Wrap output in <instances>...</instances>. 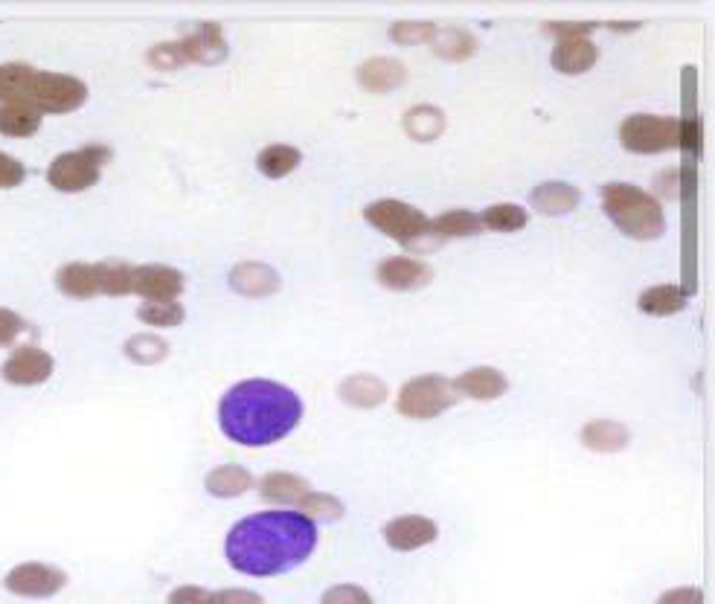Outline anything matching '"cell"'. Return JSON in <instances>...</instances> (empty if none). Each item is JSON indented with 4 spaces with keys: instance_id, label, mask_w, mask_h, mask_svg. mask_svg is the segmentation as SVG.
I'll list each match as a JSON object with an SVG mask.
<instances>
[{
    "instance_id": "29",
    "label": "cell",
    "mask_w": 715,
    "mask_h": 604,
    "mask_svg": "<svg viewBox=\"0 0 715 604\" xmlns=\"http://www.w3.org/2000/svg\"><path fill=\"white\" fill-rule=\"evenodd\" d=\"M480 230H483L480 218L469 209H448V213L430 222V236L434 239H466V236H474Z\"/></svg>"
},
{
    "instance_id": "39",
    "label": "cell",
    "mask_w": 715,
    "mask_h": 604,
    "mask_svg": "<svg viewBox=\"0 0 715 604\" xmlns=\"http://www.w3.org/2000/svg\"><path fill=\"white\" fill-rule=\"evenodd\" d=\"M26 320L12 309H0V349L15 346V341L26 332Z\"/></svg>"
},
{
    "instance_id": "4",
    "label": "cell",
    "mask_w": 715,
    "mask_h": 604,
    "mask_svg": "<svg viewBox=\"0 0 715 604\" xmlns=\"http://www.w3.org/2000/svg\"><path fill=\"white\" fill-rule=\"evenodd\" d=\"M602 207L628 239L652 241L666 230L660 201L634 183H608L602 190Z\"/></svg>"
},
{
    "instance_id": "18",
    "label": "cell",
    "mask_w": 715,
    "mask_h": 604,
    "mask_svg": "<svg viewBox=\"0 0 715 604\" xmlns=\"http://www.w3.org/2000/svg\"><path fill=\"white\" fill-rule=\"evenodd\" d=\"M169 604H265L254 590H204L199 584H181L169 593Z\"/></svg>"
},
{
    "instance_id": "40",
    "label": "cell",
    "mask_w": 715,
    "mask_h": 604,
    "mask_svg": "<svg viewBox=\"0 0 715 604\" xmlns=\"http://www.w3.org/2000/svg\"><path fill=\"white\" fill-rule=\"evenodd\" d=\"M26 177V169L21 166V160L9 158L7 151H0V190H15Z\"/></svg>"
},
{
    "instance_id": "2",
    "label": "cell",
    "mask_w": 715,
    "mask_h": 604,
    "mask_svg": "<svg viewBox=\"0 0 715 604\" xmlns=\"http://www.w3.org/2000/svg\"><path fill=\"white\" fill-rule=\"evenodd\" d=\"M302 419V398L268 378L233 384L218 401V428L242 447H268L286 439Z\"/></svg>"
},
{
    "instance_id": "8",
    "label": "cell",
    "mask_w": 715,
    "mask_h": 604,
    "mask_svg": "<svg viewBox=\"0 0 715 604\" xmlns=\"http://www.w3.org/2000/svg\"><path fill=\"white\" fill-rule=\"evenodd\" d=\"M364 218L402 247H419L425 236H430V218L421 209L410 207L405 201L382 198L364 209Z\"/></svg>"
},
{
    "instance_id": "35",
    "label": "cell",
    "mask_w": 715,
    "mask_h": 604,
    "mask_svg": "<svg viewBox=\"0 0 715 604\" xmlns=\"http://www.w3.org/2000/svg\"><path fill=\"white\" fill-rule=\"evenodd\" d=\"M297 511L306 517H320V520H338V517L343 515V503L338 500V497H332V494H323V492H309L306 494V500L297 506Z\"/></svg>"
},
{
    "instance_id": "41",
    "label": "cell",
    "mask_w": 715,
    "mask_h": 604,
    "mask_svg": "<svg viewBox=\"0 0 715 604\" xmlns=\"http://www.w3.org/2000/svg\"><path fill=\"white\" fill-rule=\"evenodd\" d=\"M658 604H704V590L701 587H672L658 598Z\"/></svg>"
},
{
    "instance_id": "13",
    "label": "cell",
    "mask_w": 715,
    "mask_h": 604,
    "mask_svg": "<svg viewBox=\"0 0 715 604\" xmlns=\"http://www.w3.org/2000/svg\"><path fill=\"white\" fill-rule=\"evenodd\" d=\"M375 279L389 291H419L434 279V268L414 256H389L375 268Z\"/></svg>"
},
{
    "instance_id": "28",
    "label": "cell",
    "mask_w": 715,
    "mask_h": 604,
    "mask_svg": "<svg viewBox=\"0 0 715 604\" xmlns=\"http://www.w3.org/2000/svg\"><path fill=\"white\" fill-rule=\"evenodd\" d=\"M405 131L419 143H430L446 131V114L434 105H416L405 114Z\"/></svg>"
},
{
    "instance_id": "27",
    "label": "cell",
    "mask_w": 715,
    "mask_h": 604,
    "mask_svg": "<svg viewBox=\"0 0 715 604\" xmlns=\"http://www.w3.org/2000/svg\"><path fill=\"white\" fill-rule=\"evenodd\" d=\"M430 47L446 62H466V58H471L477 53V39L469 30L446 26V30H437V35L430 39Z\"/></svg>"
},
{
    "instance_id": "32",
    "label": "cell",
    "mask_w": 715,
    "mask_h": 604,
    "mask_svg": "<svg viewBox=\"0 0 715 604\" xmlns=\"http://www.w3.org/2000/svg\"><path fill=\"white\" fill-rule=\"evenodd\" d=\"M41 128V114L24 105H0V134L32 137Z\"/></svg>"
},
{
    "instance_id": "34",
    "label": "cell",
    "mask_w": 715,
    "mask_h": 604,
    "mask_svg": "<svg viewBox=\"0 0 715 604\" xmlns=\"http://www.w3.org/2000/svg\"><path fill=\"white\" fill-rule=\"evenodd\" d=\"M137 320L149 328H175L186 320V311L178 300L172 302H143L137 309Z\"/></svg>"
},
{
    "instance_id": "23",
    "label": "cell",
    "mask_w": 715,
    "mask_h": 604,
    "mask_svg": "<svg viewBox=\"0 0 715 604\" xmlns=\"http://www.w3.org/2000/svg\"><path fill=\"white\" fill-rule=\"evenodd\" d=\"M579 442L588 451L594 453H617L622 447H628L631 442V433H628L626 424L611 422V419H594L581 428Z\"/></svg>"
},
{
    "instance_id": "10",
    "label": "cell",
    "mask_w": 715,
    "mask_h": 604,
    "mask_svg": "<svg viewBox=\"0 0 715 604\" xmlns=\"http://www.w3.org/2000/svg\"><path fill=\"white\" fill-rule=\"evenodd\" d=\"M3 587L18 598H53L67 587V573L47 561H21L3 575Z\"/></svg>"
},
{
    "instance_id": "17",
    "label": "cell",
    "mask_w": 715,
    "mask_h": 604,
    "mask_svg": "<svg viewBox=\"0 0 715 604\" xmlns=\"http://www.w3.org/2000/svg\"><path fill=\"white\" fill-rule=\"evenodd\" d=\"M231 288L242 296H270L279 291V273L263 262H238L231 271Z\"/></svg>"
},
{
    "instance_id": "20",
    "label": "cell",
    "mask_w": 715,
    "mask_h": 604,
    "mask_svg": "<svg viewBox=\"0 0 715 604\" xmlns=\"http://www.w3.org/2000/svg\"><path fill=\"white\" fill-rule=\"evenodd\" d=\"M405 64L396 62V58H370V62L357 67V82H361V88H366L370 94L396 90L398 85H405Z\"/></svg>"
},
{
    "instance_id": "15",
    "label": "cell",
    "mask_w": 715,
    "mask_h": 604,
    "mask_svg": "<svg viewBox=\"0 0 715 604\" xmlns=\"http://www.w3.org/2000/svg\"><path fill=\"white\" fill-rule=\"evenodd\" d=\"M178 44H181L183 62L218 64L227 58V41H224L222 26L218 24L195 26V32H190V35L178 41Z\"/></svg>"
},
{
    "instance_id": "22",
    "label": "cell",
    "mask_w": 715,
    "mask_h": 604,
    "mask_svg": "<svg viewBox=\"0 0 715 604\" xmlns=\"http://www.w3.org/2000/svg\"><path fill=\"white\" fill-rule=\"evenodd\" d=\"M309 483L297 474H286V471H270L259 479V497L268 503H279V506H300L309 494Z\"/></svg>"
},
{
    "instance_id": "37",
    "label": "cell",
    "mask_w": 715,
    "mask_h": 604,
    "mask_svg": "<svg viewBox=\"0 0 715 604\" xmlns=\"http://www.w3.org/2000/svg\"><path fill=\"white\" fill-rule=\"evenodd\" d=\"M320 604H373V596L361 584H334L323 593Z\"/></svg>"
},
{
    "instance_id": "11",
    "label": "cell",
    "mask_w": 715,
    "mask_h": 604,
    "mask_svg": "<svg viewBox=\"0 0 715 604\" xmlns=\"http://www.w3.org/2000/svg\"><path fill=\"white\" fill-rule=\"evenodd\" d=\"M53 373H56V360L35 343L12 346L7 360L0 364V378L12 387H39V384H47Z\"/></svg>"
},
{
    "instance_id": "5",
    "label": "cell",
    "mask_w": 715,
    "mask_h": 604,
    "mask_svg": "<svg viewBox=\"0 0 715 604\" xmlns=\"http://www.w3.org/2000/svg\"><path fill=\"white\" fill-rule=\"evenodd\" d=\"M131 268L128 262H71L56 273V288L71 300L126 296L131 294Z\"/></svg>"
},
{
    "instance_id": "21",
    "label": "cell",
    "mask_w": 715,
    "mask_h": 604,
    "mask_svg": "<svg viewBox=\"0 0 715 604\" xmlns=\"http://www.w3.org/2000/svg\"><path fill=\"white\" fill-rule=\"evenodd\" d=\"M549 62L565 76H579V73H588L599 62V50L588 39H565L558 41V47L553 50Z\"/></svg>"
},
{
    "instance_id": "31",
    "label": "cell",
    "mask_w": 715,
    "mask_h": 604,
    "mask_svg": "<svg viewBox=\"0 0 715 604\" xmlns=\"http://www.w3.org/2000/svg\"><path fill=\"white\" fill-rule=\"evenodd\" d=\"M302 154L295 149V145H282V143H274L268 145V149L259 151V158H256V169L263 172L265 177H286L291 175L297 166H300Z\"/></svg>"
},
{
    "instance_id": "7",
    "label": "cell",
    "mask_w": 715,
    "mask_h": 604,
    "mask_svg": "<svg viewBox=\"0 0 715 604\" xmlns=\"http://www.w3.org/2000/svg\"><path fill=\"white\" fill-rule=\"evenodd\" d=\"M111 160V149L103 143L82 145L76 151H64L58 154L47 169L50 186H56L58 192H85L96 186L103 166Z\"/></svg>"
},
{
    "instance_id": "9",
    "label": "cell",
    "mask_w": 715,
    "mask_h": 604,
    "mask_svg": "<svg viewBox=\"0 0 715 604\" xmlns=\"http://www.w3.org/2000/svg\"><path fill=\"white\" fill-rule=\"evenodd\" d=\"M620 143L634 154H658L684 143V122L677 117L631 114L620 126Z\"/></svg>"
},
{
    "instance_id": "12",
    "label": "cell",
    "mask_w": 715,
    "mask_h": 604,
    "mask_svg": "<svg viewBox=\"0 0 715 604\" xmlns=\"http://www.w3.org/2000/svg\"><path fill=\"white\" fill-rule=\"evenodd\" d=\"M183 291V273L167 265H137L131 268V294L146 302H172Z\"/></svg>"
},
{
    "instance_id": "24",
    "label": "cell",
    "mask_w": 715,
    "mask_h": 604,
    "mask_svg": "<svg viewBox=\"0 0 715 604\" xmlns=\"http://www.w3.org/2000/svg\"><path fill=\"white\" fill-rule=\"evenodd\" d=\"M533 207L541 215H565L570 209H576V204L581 201V192L565 181H547L533 190Z\"/></svg>"
},
{
    "instance_id": "42",
    "label": "cell",
    "mask_w": 715,
    "mask_h": 604,
    "mask_svg": "<svg viewBox=\"0 0 715 604\" xmlns=\"http://www.w3.org/2000/svg\"><path fill=\"white\" fill-rule=\"evenodd\" d=\"M599 24H547V32L558 35V39H588L590 32Z\"/></svg>"
},
{
    "instance_id": "33",
    "label": "cell",
    "mask_w": 715,
    "mask_h": 604,
    "mask_svg": "<svg viewBox=\"0 0 715 604\" xmlns=\"http://www.w3.org/2000/svg\"><path fill=\"white\" fill-rule=\"evenodd\" d=\"M477 218H480V227L494 233H517L524 230L526 222H530L526 209L517 207V204H494L483 215H477Z\"/></svg>"
},
{
    "instance_id": "3",
    "label": "cell",
    "mask_w": 715,
    "mask_h": 604,
    "mask_svg": "<svg viewBox=\"0 0 715 604\" xmlns=\"http://www.w3.org/2000/svg\"><path fill=\"white\" fill-rule=\"evenodd\" d=\"M88 99V85L67 73L35 71L30 64H0V105H24L39 114H71Z\"/></svg>"
},
{
    "instance_id": "16",
    "label": "cell",
    "mask_w": 715,
    "mask_h": 604,
    "mask_svg": "<svg viewBox=\"0 0 715 604\" xmlns=\"http://www.w3.org/2000/svg\"><path fill=\"white\" fill-rule=\"evenodd\" d=\"M453 384L457 396L474 398V401H494L509 390L506 375L494 366H474L469 373H462Z\"/></svg>"
},
{
    "instance_id": "6",
    "label": "cell",
    "mask_w": 715,
    "mask_h": 604,
    "mask_svg": "<svg viewBox=\"0 0 715 604\" xmlns=\"http://www.w3.org/2000/svg\"><path fill=\"white\" fill-rule=\"evenodd\" d=\"M457 405V390L446 375H416L398 390L396 410L414 422H430Z\"/></svg>"
},
{
    "instance_id": "19",
    "label": "cell",
    "mask_w": 715,
    "mask_h": 604,
    "mask_svg": "<svg viewBox=\"0 0 715 604\" xmlns=\"http://www.w3.org/2000/svg\"><path fill=\"white\" fill-rule=\"evenodd\" d=\"M338 396L343 398V405L357 407V410H375V407H382L384 401H387L389 390L378 375L357 373L350 375V378L338 387Z\"/></svg>"
},
{
    "instance_id": "30",
    "label": "cell",
    "mask_w": 715,
    "mask_h": 604,
    "mask_svg": "<svg viewBox=\"0 0 715 604\" xmlns=\"http://www.w3.org/2000/svg\"><path fill=\"white\" fill-rule=\"evenodd\" d=\"M122 352H126V358L131 360V364L154 366V364H163V360L169 358V343L163 341L160 334L140 332L135 334V337H128Z\"/></svg>"
},
{
    "instance_id": "14",
    "label": "cell",
    "mask_w": 715,
    "mask_h": 604,
    "mask_svg": "<svg viewBox=\"0 0 715 604\" xmlns=\"http://www.w3.org/2000/svg\"><path fill=\"white\" fill-rule=\"evenodd\" d=\"M439 538L437 524L425 515H402L384 526V541L396 552H414Z\"/></svg>"
},
{
    "instance_id": "25",
    "label": "cell",
    "mask_w": 715,
    "mask_h": 604,
    "mask_svg": "<svg viewBox=\"0 0 715 604\" xmlns=\"http://www.w3.org/2000/svg\"><path fill=\"white\" fill-rule=\"evenodd\" d=\"M204 488L218 500H233L254 488V477L242 465H218L204 477Z\"/></svg>"
},
{
    "instance_id": "26",
    "label": "cell",
    "mask_w": 715,
    "mask_h": 604,
    "mask_svg": "<svg viewBox=\"0 0 715 604\" xmlns=\"http://www.w3.org/2000/svg\"><path fill=\"white\" fill-rule=\"evenodd\" d=\"M637 309L643 314H652V317H669V314H677V311L686 309V294L672 282H663V285L643 291L640 300H637Z\"/></svg>"
},
{
    "instance_id": "1",
    "label": "cell",
    "mask_w": 715,
    "mask_h": 604,
    "mask_svg": "<svg viewBox=\"0 0 715 604\" xmlns=\"http://www.w3.org/2000/svg\"><path fill=\"white\" fill-rule=\"evenodd\" d=\"M318 547V524L300 511H256L224 538V558L242 575L270 579L306 564Z\"/></svg>"
},
{
    "instance_id": "36",
    "label": "cell",
    "mask_w": 715,
    "mask_h": 604,
    "mask_svg": "<svg viewBox=\"0 0 715 604\" xmlns=\"http://www.w3.org/2000/svg\"><path fill=\"white\" fill-rule=\"evenodd\" d=\"M393 41L396 44H425L437 35V24L430 21H398L393 30H389Z\"/></svg>"
},
{
    "instance_id": "38",
    "label": "cell",
    "mask_w": 715,
    "mask_h": 604,
    "mask_svg": "<svg viewBox=\"0 0 715 604\" xmlns=\"http://www.w3.org/2000/svg\"><path fill=\"white\" fill-rule=\"evenodd\" d=\"M149 64L158 67V71H178L183 62L181 44L178 41H167V44H158V47L149 50Z\"/></svg>"
}]
</instances>
